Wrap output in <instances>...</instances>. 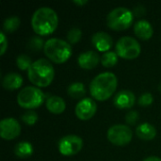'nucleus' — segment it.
<instances>
[{
  "label": "nucleus",
  "mask_w": 161,
  "mask_h": 161,
  "mask_svg": "<svg viewBox=\"0 0 161 161\" xmlns=\"http://www.w3.org/2000/svg\"><path fill=\"white\" fill-rule=\"evenodd\" d=\"M58 24V14L50 7H41L37 8L31 18L32 27L39 35H49L53 33Z\"/></svg>",
  "instance_id": "obj_1"
},
{
  "label": "nucleus",
  "mask_w": 161,
  "mask_h": 161,
  "mask_svg": "<svg viewBox=\"0 0 161 161\" xmlns=\"http://www.w3.org/2000/svg\"><path fill=\"white\" fill-rule=\"evenodd\" d=\"M117 77L111 72H103L93 77L90 84V92L93 98L104 101L109 98L117 88Z\"/></svg>",
  "instance_id": "obj_2"
},
{
  "label": "nucleus",
  "mask_w": 161,
  "mask_h": 161,
  "mask_svg": "<svg viewBox=\"0 0 161 161\" xmlns=\"http://www.w3.org/2000/svg\"><path fill=\"white\" fill-rule=\"evenodd\" d=\"M28 79L38 87H46L54 79L55 70L52 63L45 58H39L32 62L27 70Z\"/></svg>",
  "instance_id": "obj_3"
},
{
  "label": "nucleus",
  "mask_w": 161,
  "mask_h": 161,
  "mask_svg": "<svg viewBox=\"0 0 161 161\" xmlns=\"http://www.w3.org/2000/svg\"><path fill=\"white\" fill-rule=\"evenodd\" d=\"M43 51L49 59L56 63H62L71 57L72 46L67 41L60 38H50L45 41Z\"/></svg>",
  "instance_id": "obj_4"
},
{
  "label": "nucleus",
  "mask_w": 161,
  "mask_h": 161,
  "mask_svg": "<svg viewBox=\"0 0 161 161\" xmlns=\"http://www.w3.org/2000/svg\"><path fill=\"white\" fill-rule=\"evenodd\" d=\"M107 25L114 30L128 28L134 20V13L125 7H117L107 15Z\"/></svg>",
  "instance_id": "obj_5"
},
{
  "label": "nucleus",
  "mask_w": 161,
  "mask_h": 161,
  "mask_svg": "<svg viewBox=\"0 0 161 161\" xmlns=\"http://www.w3.org/2000/svg\"><path fill=\"white\" fill-rule=\"evenodd\" d=\"M45 99V94L37 87L34 86H26L22 89L17 95V102L20 107L24 108H39Z\"/></svg>",
  "instance_id": "obj_6"
},
{
  "label": "nucleus",
  "mask_w": 161,
  "mask_h": 161,
  "mask_svg": "<svg viewBox=\"0 0 161 161\" xmlns=\"http://www.w3.org/2000/svg\"><path fill=\"white\" fill-rule=\"evenodd\" d=\"M115 49L119 57L127 59L137 58L142 50L140 42L130 36H124L120 38L116 43Z\"/></svg>",
  "instance_id": "obj_7"
},
{
  "label": "nucleus",
  "mask_w": 161,
  "mask_h": 161,
  "mask_svg": "<svg viewBox=\"0 0 161 161\" xmlns=\"http://www.w3.org/2000/svg\"><path fill=\"white\" fill-rule=\"evenodd\" d=\"M108 141L118 146H124L128 144L133 137L132 130L128 125L118 124L110 126L108 130Z\"/></svg>",
  "instance_id": "obj_8"
},
{
  "label": "nucleus",
  "mask_w": 161,
  "mask_h": 161,
  "mask_svg": "<svg viewBox=\"0 0 161 161\" xmlns=\"http://www.w3.org/2000/svg\"><path fill=\"white\" fill-rule=\"evenodd\" d=\"M58 147L60 154L64 156H73L81 151L83 140L77 135H66L58 141Z\"/></svg>",
  "instance_id": "obj_9"
},
{
  "label": "nucleus",
  "mask_w": 161,
  "mask_h": 161,
  "mask_svg": "<svg viewBox=\"0 0 161 161\" xmlns=\"http://www.w3.org/2000/svg\"><path fill=\"white\" fill-rule=\"evenodd\" d=\"M21 133V125L11 117L4 118L0 122V135L5 140H13Z\"/></svg>",
  "instance_id": "obj_10"
},
{
  "label": "nucleus",
  "mask_w": 161,
  "mask_h": 161,
  "mask_svg": "<svg viewBox=\"0 0 161 161\" xmlns=\"http://www.w3.org/2000/svg\"><path fill=\"white\" fill-rule=\"evenodd\" d=\"M97 110V105L92 98H83L75 106V115L81 120L91 119Z\"/></svg>",
  "instance_id": "obj_11"
},
{
  "label": "nucleus",
  "mask_w": 161,
  "mask_h": 161,
  "mask_svg": "<svg viewBox=\"0 0 161 161\" xmlns=\"http://www.w3.org/2000/svg\"><path fill=\"white\" fill-rule=\"evenodd\" d=\"M135 102V94L129 90H122L118 92L113 98V104L118 108H130L134 106Z\"/></svg>",
  "instance_id": "obj_12"
},
{
  "label": "nucleus",
  "mask_w": 161,
  "mask_h": 161,
  "mask_svg": "<svg viewBox=\"0 0 161 161\" xmlns=\"http://www.w3.org/2000/svg\"><path fill=\"white\" fill-rule=\"evenodd\" d=\"M92 42L98 51L108 52L113 45V39L108 33L105 31H98L92 35Z\"/></svg>",
  "instance_id": "obj_13"
},
{
  "label": "nucleus",
  "mask_w": 161,
  "mask_h": 161,
  "mask_svg": "<svg viewBox=\"0 0 161 161\" xmlns=\"http://www.w3.org/2000/svg\"><path fill=\"white\" fill-rule=\"evenodd\" d=\"M101 60L100 56L97 52L93 50H88L79 54L77 58V62L79 66L83 69H92Z\"/></svg>",
  "instance_id": "obj_14"
},
{
  "label": "nucleus",
  "mask_w": 161,
  "mask_h": 161,
  "mask_svg": "<svg viewBox=\"0 0 161 161\" xmlns=\"http://www.w3.org/2000/svg\"><path fill=\"white\" fill-rule=\"evenodd\" d=\"M134 32L136 36L142 40H149L153 35V26L151 23L145 19L139 20L134 25Z\"/></svg>",
  "instance_id": "obj_15"
},
{
  "label": "nucleus",
  "mask_w": 161,
  "mask_h": 161,
  "mask_svg": "<svg viewBox=\"0 0 161 161\" xmlns=\"http://www.w3.org/2000/svg\"><path fill=\"white\" fill-rule=\"evenodd\" d=\"M23 76L18 73H8L4 75L2 79V85L6 90L12 91L19 89L23 85Z\"/></svg>",
  "instance_id": "obj_16"
},
{
  "label": "nucleus",
  "mask_w": 161,
  "mask_h": 161,
  "mask_svg": "<svg viewBox=\"0 0 161 161\" xmlns=\"http://www.w3.org/2000/svg\"><path fill=\"white\" fill-rule=\"evenodd\" d=\"M136 134L142 140L150 141V140H153L156 137L157 129L150 123H142V124H141V125H139L137 126Z\"/></svg>",
  "instance_id": "obj_17"
},
{
  "label": "nucleus",
  "mask_w": 161,
  "mask_h": 161,
  "mask_svg": "<svg viewBox=\"0 0 161 161\" xmlns=\"http://www.w3.org/2000/svg\"><path fill=\"white\" fill-rule=\"evenodd\" d=\"M46 108L49 111L55 114H60L65 110L66 103L60 96L52 95L46 100Z\"/></svg>",
  "instance_id": "obj_18"
},
{
  "label": "nucleus",
  "mask_w": 161,
  "mask_h": 161,
  "mask_svg": "<svg viewBox=\"0 0 161 161\" xmlns=\"http://www.w3.org/2000/svg\"><path fill=\"white\" fill-rule=\"evenodd\" d=\"M14 154L20 158H27L33 154V146L28 142H20L14 146Z\"/></svg>",
  "instance_id": "obj_19"
},
{
  "label": "nucleus",
  "mask_w": 161,
  "mask_h": 161,
  "mask_svg": "<svg viewBox=\"0 0 161 161\" xmlns=\"http://www.w3.org/2000/svg\"><path fill=\"white\" fill-rule=\"evenodd\" d=\"M67 93L72 98L80 99L86 94L85 85L81 82H73L67 87Z\"/></svg>",
  "instance_id": "obj_20"
},
{
  "label": "nucleus",
  "mask_w": 161,
  "mask_h": 161,
  "mask_svg": "<svg viewBox=\"0 0 161 161\" xmlns=\"http://www.w3.org/2000/svg\"><path fill=\"white\" fill-rule=\"evenodd\" d=\"M21 24V20L18 16L12 15L4 20L3 28L6 32H13L15 31Z\"/></svg>",
  "instance_id": "obj_21"
},
{
  "label": "nucleus",
  "mask_w": 161,
  "mask_h": 161,
  "mask_svg": "<svg viewBox=\"0 0 161 161\" xmlns=\"http://www.w3.org/2000/svg\"><path fill=\"white\" fill-rule=\"evenodd\" d=\"M118 54L113 51L105 52L101 57V62L105 67H112L118 62Z\"/></svg>",
  "instance_id": "obj_22"
},
{
  "label": "nucleus",
  "mask_w": 161,
  "mask_h": 161,
  "mask_svg": "<svg viewBox=\"0 0 161 161\" xmlns=\"http://www.w3.org/2000/svg\"><path fill=\"white\" fill-rule=\"evenodd\" d=\"M44 44H45V42H44L42 38L39 37V36H33L28 40L27 47L30 50L39 51V50H41L42 48L44 47Z\"/></svg>",
  "instance_id": "obj_23"
},
{
  "label": "nucleus",
  "mask_w": 161,
  "mask_h": 161,
  "mask_svg": "<svg viewBox=\"0 0 161 161\" xmlns=\"http://www.w3.org/2000/svg\"><path fill=\"white\" fill-rule=\"evenodd\" d=\"M31 64H32L31 58L25 54H20L16 58V65L21 70H28Z\"/></svg>",
  "instance_id": "obj_24"
},
{
  "label": "nucleus",
  "mask_w": 161,
  "mask_h": 161,
  "mask_svg": "<svg viewBox=\"0 0 161 161\" xmlns=\"http://www.w3.org/2000/svg\"><path fill=\"white\" fill-rule=\"evenodd\" d=\"M82 37V31L79 27H72L67 32V42L69 43H76Z\"/></svg>",
  "instance_id": "obj_25"
},
{
  "label": "nucleus",
  "mask_w": 161,
  "mask_h": 161,
  "mask_svg": "<svg viewBox=\"0 0 161 161\" xmlns=\"http://www.w3.org/2000/svg\"><path fill=\"white\" fill-rule=\"evenodd\" d=\"M22 121L28 125H33L34 124H36V122L38 121V114L34 111V110H27L25 111L22 117H21Z\"/></svg>",
  "instance_id": "obj_26"
},
{
  "label": "nucleus",
  "mask_w": 161,
  "mask_h": 161,
  "mask_svg": "<svg viewBox=\"0 0 161 161\" xmlns=\"http://www.w3.org/2000/svg\"><path fill=\"white\" fill-rule=\"evenodd\" d=\"M153 101H154V98H153L152 93H150V92H144V93H142L139 97L138 103L142 107H148V106H150L153 103Z\"/></svg>",
  "instance_id": "obj_27"
},
{
  "label": "nucleus",
  "mask_w": 161,
  "mask_h": 161,
  "mask_svg": "<svg viewBox=\"0 0 161 161\" xmlns=\"http://www.w3.org/2000/svg\"><path fill=\"white\" fill-rule=\"evenodd\" d=\"M140 119L139 112L136 110H131L126 113L125 115V122L129 125H135Z\"/></svg>",
  "instance_id": "obj_28"
},
{
  "label": "nucleus",
  "mask_w": 161,
  "mask_h": 161,
  "mask_svg": "<svg viewBox=\"0 0 161 161\" xmlns=\"http://www.w3.org/2000/svg\"><path fill=\"white\" fill-rule=\"evenodd\" d=\"M0 48H1V51H0V55H3L7 48H8V40L6 38V35H5V32L4 31H1L0 32Z\"/></svg>",
  "instance_id": "obj_29"
},
{
  "label": "nucleus",
  "mask_w": 161,
  "mask_h": 161,
  "mask_svg": "<svg viewBox=\"0 0 161 161\" xmlns=\"http://www.w3.org/2000/svg\"><path fill=\"white\" fill-rule=\"evenodd\" d=\"M145 12V8H144V7L143 6H137V7H135L134 8V15H136V16H142L143 13Z\"/></svg>",
  "instance_id": "obj_30"
},
{
  "label": "nucleus",
  "mask_w": 161,
  "mask_h": 161,
  "mask_svg": "<svg viewBox=\"0 0 161 161\" xmlns=\"http://www.w3.org/2000/svg\"><path fill=\"white\" fill-rule=\"evenodd\" d=\"M143 161H161V158H158V157H154V156H152V157L146 158Z\"/></svg>",
  "instance_id": "obj_31"
},
{
  "label": "nucleus",
  "mask_w": 161,
  "mask_h": 161,
  "mask_svg": "<svg viewBox=\"0 0 161 161\" xmlns=\"http://www.w3.org/2000/svg\"><path fill=\"white\" fill-rule=\"evenodd\" d=\"M73 2L76 5H84V4L88 3V0H74Z\"/></svg>",
  "instance_id": "obj_32"
},
{
  "label": "nucleus",
  "mask_w": 161,
  "mask_h": 161,
  "mask_svg": "<svg viewBox=\"0 0 161 161\" xmlns=\"http://www.w3.org/2000/svg\"><path fill=\"white\" fill-rule=\"evenodd\" d=\"M158 89H159V91L161 92V82L159 83V85H158Z\"/></svg>",
  "instance_id": "obj_33"
}]
</instances>
